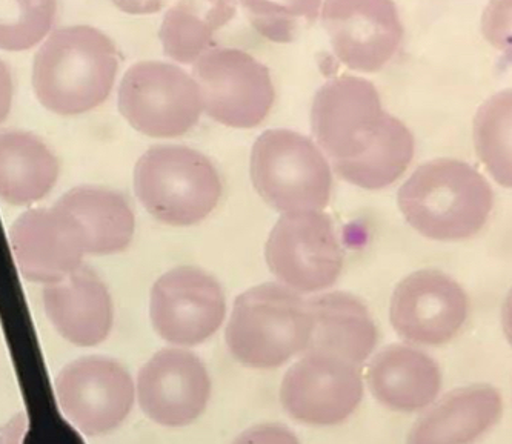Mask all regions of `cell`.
<instances>
[{"mask_svg": "<svg viewBox=\"0 0 512 444\" xmlns=\"http://www.w3.org/2000/svg\"><path fill=\"white\" fill-rule=\"evenodd\" d=\"M311 122L337 173L360 188H386L413 160V134L383 110L379 91L363 77L326 82L314 97Z\"/></svg>", "mask_w": 512, "mask_h": 444, "instance_id": "obj_1", "label": "cell"}, {"mask_svg": "<svg viewBox=\"0 0 512 444\" xmlns=\"http://www.w3.org/2000/svg\"><path fill=\"white\" fill-rule=\"evenodd\" d=\"M117 68L116 47L102 31L87 25L60 28L34 57V93L53 113H87L110 96Z\"/></svg>", "mask_w": 512, "mask_h": 444, "instance_id": "obj_2", "label": "cell"}, {"mask_svg": "<svg viewBox=\"0 0 512 444\" xmlns=\"http://www.w3.org/2000/svg\"><path fill=\"white\" fill-rule=\"evenodd\" d=\"M493 205L488 180L462 160L425 163L399 191V206L409 225L428 239L443 242L476 236Z\"/></svg>", "mask_w": 512, "mask_h": 444, "instance_id": "obj_3", "label": "cell"}, {"mask_svg": "<svg viewBox=\"0 0 512 444\" xmlns=\"http://www.w3.org/2000/svg\"><path fill=\"white\" fill-rule=\"evenodd\" d=\"M308 302L276 283L254 286L237 297L227 326V345L248 368L274 369L305 352L310 342Z\"/></svg>", "mask_w": 512, "mask_h": 444, "instance_id": "obj_4", "label": "cell"}, {"mask_svg": "<svg viewBox=\"0 0 512 444\" xmlns=\"http://www.w3.org/2000/svg\"><path fill=\"white\" fill-rule=\"evenodd\" d=\"M134 189L142 205L160 222L190 226L210 216L222 196L216 166L199 151L157 145L140 157Z\"/></svg>", "mask_w": 512, "mask_h": 444, "instance_id": "obj_5", "label": "cell"}, {"mask_svg": "<svg viewBox=\"0 0 512 444\" xmlns=\"http://www.w3.org/2000/svg\"><path fill=\"white\" fill-rule=\"evenodd\" d=\"M257 193L283 214L322 211L331 199L333 173L319 146L291 130H268L251 153Z\"/></svg>", "mask_w": 512, "mask_h": 444, "instance_id": "obj_6", "label": "cell"}, {"mask_svg": "<svg viewBox=\"0 0 512 444\" xmlns=\"http://www.w3.org/2000/svg\"><path fill=\"white\" fill-rule=\"evenodd\" d=\"M119 110L140 133L177 137L196 125L203 107L197 83L182 68L140 62L120 82Z\"/></svg>", "mask_w": 512, "mask_h": 444, "instance_id": "obj_7", "label": "cell"}, {"mask_svg": "<svg viewBox=\"0 0 512 444\" xmlns=\"http://www.w3.org/2000/svg\"><path fill=\"white\" fill-rule=\"evenodd\" d=\"M193 79L203 110L223 125L254 128L273 107L270 71L245 51L211 48L194 62Z\"/></svg>", "mask_w": 512, "mask_h": 444, "instance_id": "obj_8", "label": "cell"}, {"mask_svg": "<svg viewBox=\"0 0 512 444\" xmlns=\"http://www.w3.org/2000/svg\"><path fill=\"white\" fill-rule=\"evenodd\" d=\"M265 257L286 288L319 292L343 269V251L330 216L322 211L283 214L266 242Z\"/></svg>", "mask_w": 512, "mask_h": 444, "instance_id": "obj_9", "label": "cell"}, {"mask_svg": "<svg viewBox=\"0 0 512 444\" xmlns=\"http://www.w3.org/2000/svg\"><path fill=\"white\" fill-rule=\"evenodd\" d=\"M56 395L65 417L88 437L119 428L133 409L136 386L113 358H79L59 372Z\"/></svg>", "mask_w": 512, "mask_h": 444, "instance_id": "obj_10", "label": "cell"}, {"mask_svg": "<svg viewBox=\"0 0 512 444\" xmlns=\"http://www.w3.org/2000/svg\"><path fill=\"white\" fill-rule=\"evenodd\" d=\"M225 314L227 300L222 286L194 266L171 269L151 291V322L171 345H200L219 331Z\"/></svg>", "mask_w": 512, "mask_h": 444, "instance_id": "obj_11", "label": "cell"}, {"mask_svg": "<svg viewBox=\"0 0 512 444\" xmlns=\"http://www.w3.org/2000/svg\"><path fill=\"white\" fill-rule=\"evenodd\" d=\"M362 398L360 369L319 352H305L280 386L283 408L303 425H339L356 412Z\"/></svg>", "mask_w": 512, "mask_h": 444, "instance_id": "obj_12", "label": "cell"}, {"mask_svg": "<svg viewBox=\"0 0 512 444\" xmlns=\"http://www.w3.org/2000/svg\"><path fill=\"white\" fill-rule=\"evenodd\" d=\"M468 311V295L453 277L423 269L397 285L391 300V323L408 342L442 346L462 331Z\"/></svg>", "mask_w": 512, "mask_h": 444, "instance_id": "obj_13", "label": "cell"}, {"mask_svg": "<svg viewBox=\"0 0 512 444\" xmlns=\"http://www.w3.org/2000/svg\"><path fill=\"white\" fill-rule=\"evenodd\" d=\"M211 397L207 366L193 352L168 348L140 369L137 400L157 425L180 428L199 420Z\"/></svg>", "mask_w": 512, "mask_h": 444, "instance_id": "obj_14", "label": "cell"}, {"mask_svg": "<svg viewBox=\"0 0 512 444\" xmlns=\"http://www.w3.org/2000/svg\"><path fill=\"white\" fill-rule=\"evenodd\" d=\"M17 266L31 282H60L82 266L87 237L74 217L62 209H30L11 226Z\"/></svg>", "mask_w": 512, "mask_h": 444, "instance_id": "obj_15", "label": "cell"}, {"mask_svg": "<svg viewBox=\"0 0 512 444\" xmlns=\"http://www.w3.org/2000/svg\"><path fill=\"white\" fill-rule=\"evenodd\" d=\"M322 20L346 67L377 71L399 50L403 25L393 2H328Z\"/></svg>", "mask_w": 512, "mask_h": 444, "instance_id": "obj_16", "label": "cell"}, {"mask_svg": "<svg viewBox=\"0 0 512 444\" xmlns=\"http://www.w3.org/2000/svg\"><path fill=\"white\" fill-rule=\"evenodd\" d=\"M48 319L62 337L82 348L104 342L113 328V300L105 283L88 266L44 288Z\"/></svg>", "mask_w": 512, "mask_h": 444, "instance_id": "obj_17", "label": "cell"}, {"mask_svg": "<svg viewBox=\"0 0 512 444\" xmlns=\"http://www.w3.org/2000/svg\"><path fill=\"white\" fill-rule=\"evenodd\" d=\"M311 329L305 352H319L359 366L377 346L379 332L362 300L336 291L308 300Z\"/></svg>", "mask_w": 512, "mask_h": 444, "instance_id": "obj_18", "label": "cell"}, {"mask_svg": "<svg viewBox=\"0 0 512 444\" xmlns=\"http://www.w3.org/2000/svg\"><path fill=\"white\" fill-rule=\"evenodd\" d=\"M366 378L374 397L397 412L428 408L442 388V371L436 360L406 345L380 351L368 366Z\"/></svg>", "mask_w": 512, "mask_h": 444, "instance_id": "obj_19", "label": "cell"}, {"mask_svg": "<svg viewBox=\"0 0 512 444\" xmlns=\"http://www.w3.org/2000/svg\"><path fill=\"white\" fill-rule=\"evenodd\" d=\"M502 395L493 386L456 389L409 431L406 444H473L499 421Z\"/></svg>", "mask_w": 512, "mask_h": 444, "instance_id": "obj_20", "label": "cell"}, {"mask_svg": "<svg viewBox=\"0 0 512 444\" xmlns=\"http://www.w3.org/2000/svg\"><path fill=\"white\" fill-rule=\"evenodd\" d=\"M59 176L50 146L27 131H0V199L31 205L47 196Z\"/></svg>", "mask_w": 512, "mask_h": 444, "instance_id": "obj_21", "label": "cell"}, {"mask_svg": "<svg viewBox=\"0 0 512 444\" xmlns=\"http://www.w3.org/2000/svg\"><path fill=\"white\" fill-rule=\"evenodd\" d=\"M54 206L82 226L87 237V254H116L127 249L133 239L136 226L133 209L111 189L79 186L70 189Z\"/></svg>", "mask_w": 512, "mask_h": 444, "instance_id": "obj_22", "label": "cell"}, {"mask_svg": "<svg viewBox=\"0 0 512 444\" xmlns=\"http://www.w3.org/2000/svg\"><path fill=\"white\" fill-rule=\"evenodd\" d=\"M230 4H177L168 10L160 27L163 50L171 59L193 63L210 51L217 30L234 16Z\"/></svg>", "mask_w": 512, "mask_h": 444, "instance_id": "obj_23", "label": "cell"}, {"mask_svg": "<svg viewBox=\"0 0 512 444\" xmlns=\"http://www.w3.org/2000/svg\"><path fill=\"white\" fill-rule=\"evenodd\" d=\"M477 154L500 185L511 186V91L486 100L474 120Z\"/></svg>", "mask_w": 512, "mask_h": 444, "instance_id": "obj_24", "label": "cell"}, {"mask_svg": "<svg viewBox=\"0 0 512 444\" xmlns=\"http://www.w3.org/2000/svg\"><path fill=\"white\" fill-rule=\"evenodd\" d=\"M54 2H0V48L24 51L39 44L54 24Z\"/></svg>", "mask_w": 512, "mask_h": 444, "instance_id": "obj_25", "label": "cell"}, {"mask_svg": "<svg viewBox=\"0 0 512 444\" xmlns=\"http://www.w3.org/2000/svg\"><path fill=\"white\" fill-rule=\"evenodd\" d=\"M251 24L268 39L288 42L299 33L303 22H313L320 4H243Z\"/></svg>", "mask_w": 512, "mask_h": 444, "instance_id": "obj_26", "label": "cell"}, {"mask_svg": "<svg viewBox=\"0 0 512 444\" xmlns=\"http://www.w3.org/2000/svg\"><path fill=\"white\" fill-rule=\"evenodd\" d=\"M233 444H300V441L291 429L266 423L243 432Z\"/></svg>", "mask_w": 512, "mask_h": 444, "instance_id": "obj_27", "label": "cell"}, {"mask_svg": "<svg viewBox=\"0 0 512 444\" xmlns=\"http://www.w3.org/2000/svg\"><path fill=\"white\" fill-rule=\"evenodd\" d=\"M13 103V79L10 70L0 60V123L7 119Z\"/></svg>", "mask_w": 512, "mask_h": 444, "instance_id": "obj_28", "label": "cell"}, {"mask_svg": "<svg viewBox=\"0 0 512 444\" xmlns=\"http://www.w3.org/2000/svg\"><path fill=\"white\" fill-rule=\"evenodd\" d=\"M119 7L122 10L128 11V13L139 14V13H148V11H154L159 8V5H151V4H136V2H131V4H119Z\"/></svg>", "mask_w": 512, "mask_h": 444, "instance_id": "obj_29", "label": "cell"}]
</instances>
